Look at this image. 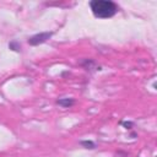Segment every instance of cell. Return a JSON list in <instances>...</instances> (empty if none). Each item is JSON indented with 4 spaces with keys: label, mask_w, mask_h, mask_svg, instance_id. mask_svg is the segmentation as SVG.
<instances>
[{
    "label": "cell",
    "mask_w": 157,
    "mask_h": 157,
    "mask_svg": "<svg viewBox=\"0 0 157 157\" xmlns=\"http://www.w3.org/2000/svg\"><path fill=\"white\" fill-rule=\"evenodd\" d=\"M90 7L93 16L98 18H110L119 10L118 5L112 0H92Z\"/></svg>",
    "instance_id": "6da1fadb"
},
{
    "label": "cell",
    "mask_w": 157,
    "mask_h": 157,
    "mask_svg": "<svg viewBox=\"0 0 157 157\" xmlns=\"http://www.w3.org/2000/svg\"><path fill=\"white\" fill-rule=\"evenodd\" d=\"M53 32H49V31H47V32H40V33H36V34H33V36H31L28 39H27V43L29 44V45H32V47H37V45H39V44H43V43H45L47 40H49L52 37H53Z\"/></svg>",
    "instance_id": "7a4b0ae2"
},
{
    "label": "cell",
    "mask_w": 157,
    "mask_h": 157,
    "mask_svg": "<svg viewBox=\"0 0 157 157\" xmlns=\"http://www.w3.org/2000/svg\"><path fill=\"white\" fill-rule=\"evenodd\" d=\"M80 66H82L86 71H93V70H101V66H97V64H96V61L93 60V59H83V60H81L80 63Z\"/></svg>",
    "instance_id": "3957f363"
},
{
    "label": "cell",
    "mask_w": 157,
    "mask_h": 157,
    "mask_svg": "<svg viewBox=\"0 0 157 157\" xmlns=\"http://www.w3.org/2000/svg\"><path fill=\"white\" fill-rule=\"evenodd\" d=\"M55 103L63 108H71L75 104V99L74 98H59L55 101Z\"/></svg>",
    "instance_id": "277c9868"
},
{
    "label": "cell",
    "mask_w": 157,
    "mask_h": 157,
    "mask_svg": "<svg viewBox=\"0 0 157 157\" xmlns=\"http://www.w3.org/2000/svg\"><path fill=\"white\" fill-rule=\"evenodd\" d=\"M9 49L12 50V52H17V53H20V52L22 50V45H21V43H20L18 40L13 39V40H11V42L9 43Z\"/></svg>",
    "instance_id": "5b68a950"
},
{
    "label": "cell",
    "mask_w": 157,
    "mask_h": 157,
    "mask_svg": "<svg viewBox=\"0 0 157 157\" xmlns=\"http://www.w3.org/2000/svg\"><path fill=\"white\" fill-rule=\"evenodd\" d=\"M80 145L86 148V150H94L96 148V142L91 141V140H81L80 141Z\"/></svg>",
    "instance_id": "8992f818"
},
{
    "label": "cell",
    "mask_w": 157,
    "mask_h": 157,
    "mask_svg": "<svg viewBox=\"0 0 157 157\" xmlns=\"http://www.w3.org/2000/svg\"><path fill=\"white\" fill-rule=\"evenodd\" d=\"M120 124H121L125 129H131V128L134 126V123H132V121H121Z\"/></svg>",
    "instance_id": "52a82bcc"
}]
</instances>
